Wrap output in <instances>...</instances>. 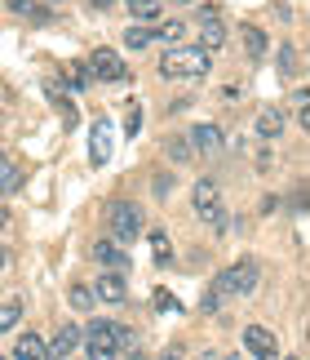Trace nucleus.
<instances>
[{"label": "nucleus", "mask_w": 310, "mask_h": 360, "mask_svg": "<svg viewBox=\"0 0 310 360\" xmlns=\"http://www.w3.org/2000/svg\"><path fill=\"white\" fill-rule=\"evenodd\" d=\"M93 302H97V298H93L89 285H72V307H76V311H89Z\"/></svg>", "instance_id": "obj_21"}, {"label": "nucleus", "mask_w": 310, "mask_h": 360, "mask_svg": "<svg viewBox=\"0 0 310 360\" xmlns=\"http://www.w3.org/2000/svg\"><path fill=\"white\" fill-rule=\"evenodd\" d=\"M200 40H204V49H217L222 40H227V27H222V18H217L213 5L200 9Z\"/></svg>", "instance_id": "obj_8"}, {"label": "nucleus", "mask_w": 310, "mask_h": 360, "mask_svg": "<svg viewBox=\"0 0 310 360\" xmlns=\"http://www.w3.org/2000/svg\"><path fill=\"white\" fill-rule=\"evenodd\" d=\"M5 5H9L13 13H32V18H45V13H40V9L32 5V0H5Z\"/></svg>", "instance_id": "obj_29"}, {"label": "nucleus", "mask_w": 310, "mask_h": 360, "mask_svg": "<svg viewBox=\"0 0 310 360\" xmlns=\"http://www.w3.org/2000/svg\"><path fill=\"white\" fill-rule=\"evenodd\" d=\"M0 271H5V249H0Z\"/></svg>", "instance_id": "obj_34"}, {"label": "nucleus", "mask_w": 310, "mask_h": 360, "mask_svg": "<svg viewBox=\"0 0 310 360\" xmlns=\"http://www.w3.org/2000/svg\"><path fill=\"white\" fill-rule=\"evenodd\" d=\"M93 298H102V302H124V298H129V285H124L120 271H102V281L93 285Z\"/></svg>", "instance_id": "obj_10"}, {"label": "nucleus", "mask_w": 310, "mask_h": 360, "mask_svg": "<svg viewBox=\"0 0 310 360\" xmlns=\"http://www.w3.org/2000/svg\"><path fill=\"white\" fill-rule=\"evenodd\" d=\"M93 258L102 262V267H116V271L129 267V254H124V249H120L116 240H97V245H93Z\"/></svg>", "instance_id": "obj_14"}, {"label": "nucleus", "mask_w": 310, "mask_h": 360, "mask_svg": "<svg viewBox=\"0 0 310 360\" xmlns=\"http://www.w3.org/2000/svg\"><path fill=\"white\" fill-rule=\"evenodd\" d=\"M76 347H80V325H62L49 342V360H67Z\"/></svg>", "instance_id": "obj_11"}, {"label": "nucleus", "mask_w": 310, "mask_h": 360, "mask_svg": "<svg viewBox=\"0 0 310 360\" xmlns=\"http://www.w3.org/2000/svg\"><path fill=\"white\" fill-rule=\"evenodd\" d=\"M257 134H262V138H279V134H284V112L266 107V112L257 116Z\"/></svg>", "instance_id": "obj_16"}, {"label": "nucleus", "mask_w": 310, "mask_h": 360, "mask_svg": "<svg viewBox=\"0 0 310 360\" xmlns=\"http://www.w3.org/2000/svg\"><path fill=\"white\" fill-rule=\"evenodd\" d=\"M244 45H248V58H262V53H266V36H262V27H244Z\"/></svg>", "instance_id": "obj_20"}, {"label": "nucleus", "mask_w": 310, "mask_h": 360, "mask_svg": "<svg viewBox=\"0 0 310 360\" xmlns=\"http://www.w3.org/2000/svg\"><path fill=\"white\" fill-rule=\"evenodd\" d=\"M292 107H297V120H302V124H310V94H306V89H297Z\"/></svg>", "instance_id": "obj_27"}, {"label": "nucleus", "mask_w": 310, "mask_h": 360, "mask_svg": "<svg viewBox=\"0 0 310 360\" xmlns=\"http://www.w3.org/2000/svg\"><path fill=\"white\" fill-rule=\"evenodd\" d=\"M191 200H195V214L204 218V223H213V227H222L227 223V214H222V196H217V183H195V191H191Z\"/></svg>", "instance_id": "obj_5"}, {"label": "nucleus", "mask_w": 310, "mask_h": 360, "mask_svg": "<svg viewBox=\"0 0 310 360\" xmlns=\"http://www.w3.org/2000/svg\"><path fill=\"white\" fill-rule=\"evenodd\" d=\"M93 5H97V9H107V5H111V0H93Z\"/></svg>", "instance_id": "obj_32"}, {"label": "nucleus", "mask_w": 310, "mask_h": 360, "mask_svg": "<svg viewBox=\"0 0 310 360\" xmlns=\"http://www.w3.org/2000/svg\"><path fill=\"white\" fill-rule=\"evenodd\" d=\"M151 40H155V32H147V27H142V22H133V27H129V32H124V45H129V49H147V45H151Z\"/></svg>", "instance_id": "obj_19"}, {"label": "nucleus", "mask_w": 310, "mask_h": 360, "mask_svg": "<svg viewBox=\"0 0 310 360\" xmlns=\"http://www.w3.org/2000/svg\"><path fill=\"white\" fill-rule=\"evenodd\" d=\"M18 321H22V302H0V334L18 329Z\"/></svg>", "instance_id": "obj_17"}, {"label": "nucleus", "mask_w": 310, "mask_h": 360, "mask_svg": "<svg viewBox=\"0 0 310 360\" xmlns=\"http://www.w3.org/2000/svg\"><path fill=\"white\" fill-rule=\"evenodd\" d=\"M116 356H137V334L124 325H116Z\"/></svg>", "instance_id": "obj_18"}, {"label": "nucleus", "mask_w": 310, "mask_h": 360, "mask_svg": "<svg viewBox=\"0 0 310 360\" xmlns=\"http://www.w3.org/2000/svg\"><path fill=\"white\" fill-rule=\"evenodd\" d=\"M164 151H168L173 160H191V143H187V138H168Z\"/></svg>", "instance_id": "obj_23"}, {"label": "nucleus", "mask_w": 310, "mask_h": 360, "mask_svg": "<svg viewBox=\"0 0 310 360\" xmlns=\"http://www.w3.org/2000/svg\"><path fill=\"white\" fill-rule=\"evenodd\" d=\"M137 129H142V107L133 103V107H129V116H124V134H133V138H137Z\"/></svg>", "instance_id": "obj_26"}, {"label": "nucleus", "mask_w": 310, "mask_h": 360, "mask_svg": "<svg viewBox=\"0 0 310 360\" xmlns=\"http://www.w3.org/2000/svg\"><path fill=\"white\" fill-rule=\"evenodd\" d=\"M9 169V156H5V151H0V174H5Z\"/></svg>", "instance_id": "obj_31"}, {"label": "nucleus", "mask_w": 310, "mask_h": 360, "mask_svg": "<svg viewBox=\"0 0 310 360\" xmlns=\"http://www.w3.org/2000/svg\"><path fill=\"white\" fill-rule=\"evenodd\" d=\"M155 307H160V311H173V316H177V311H182V302H177V298H168L164 289H160V294H155Z\"/></svg>", "instance_id": "obj_30"}, {"label": "nucleus", "mask_w": 310, "mask_h": 360, "mask_svg": "<svg viewBox=\"0 0 310 360\" xmlns=\"http://www.w3.org/2000/svg\"><path fill=\"white\" fill-rule=\"evenodd\" d=\"M107 227L116 240H137L142 236V210L133 200H111L107 205Z\"/></svg>", "instance_id": "obj_2"}, {"label": "nucleus", "mask_w": 310, "mask_h": 360, "mask_svg": "<svg viewBox=\"0 0 310 360\" xmlns=\"http://www.w3.org/2000/svg\"><path fill=\"white\" fill-rule=\"evenodd\" d=\"M191 143H195V151H204V156H217V151H222V129H217V124H195Z\"/></svg>", "instance_id": "obj_12"}, {"label": "nucleus", "mask_w": 310, "mask_h": 360, "mask_svg": "<svg viewBox=\"0 0 310 360\" xmlns=\"http://www.w3.org/2000/svg\"><path fill=\"white\" fill-rule=\"evenodd\" d=\"M177 5H191V0H177Z\"/></svg>", "instance_id": "obj_35"}, {"label": "nucleus", "mask_w": 310, "mask_h": 360, "mask_svg": "<svg viewBox=\"0 0 310 360\" xmlns=\"http://www.w3.org/2000/svg\"><path fill=\"white\" fill-rule=\"evenodd\" d=\"M5 223H9V214H5V210H0V227H5Z\"/></svg>", "instance_id": "obj_33"}, {"label": "nucleus", "mask_w": 310, "mask_h": 360, "mask_svg": "<svg viewBox=\"0 0 310 360\" xmlns=\"http://www.w3.org/2000/svg\"><path fill=\"white\" fill-rule=\"evenodd\" d=\"M155 36H160V40H168V45H177V40L187 36V27H182V22H164V27H160Z\"/></svg>", "instance_id": "obj_24"}, {"label": "nucleus", "mask_w": 310, "mask_h": 360, "mask_svg": "<svg viewBox=\"0 0 310 360\" xmlns=\"http://www.w3.org/2000/svg\"><path fill=\"white\" fill-rule=\"evenodd\" d=\"M244 352L257 360H275L279 356V338L266 325H244Z\"/></svg>", "instance_id": "obj_6"}, {"label": "nucleus", "mask_w": 310, "mask_h": 360, "mask_svg": "<svg viewBox=\"0 0 310 360\" xmlns=\"http://www.w3.org/2000/svg\"><path fill=\"white\" fill-rule=\"evenodd\" d=\"M89 72L97 80H129V67H124V58L116 49H93L89 53Z\"/></svg>", "instance_id": "obj_7"}, {"label": "nucleus", "mask_w": 310, "mask_h": 360, "mask_svg": "<svg viewBox=\"0 0 310 360\" xmlns=\"http://www.w3.org/2000/svg\"><path fill=\"white\" fill-rule=\"evenodd\" d=\"M13 356L18 360H49V342L40 334H22L18 342H13Z\"/></svg>", "instance_id": "obj_13"}, {"label": "nucleus", "mask_w": 310, "mask_h": 360, "mask_svg": "<svg viewBox=\"0 0 310 360\" xmlns=\"http://www.w3.org/2000/svg\"><path fill=\"white\" fill-rule=\"evenodd\" d=\"M213 67V49L204 45H168V53L160 58V72L168 80H200Z\"/></svg>", "instance_id": "obj_1"}, {"label": "nucleus", "mask_w": 310, "mask_h": 360, "mask_svg": "<svg viewBox=\"0 0 310 360\" xmlns=\"http://www.w3.org/2000/svg\"><path fill=\"white\" fill-rule=\"evenodd\" d=\"M252 289H257V262H235V267H227L213 281V294L217 298H231V294H252Z\"/></svg>", "instance_id": "obj_3"}, {"label": "nucleus", "mask_w": 310, "mask_h": 360, "mask_svg": "<svg viewBox=\"0 0 310 360\" xmlns=\"http://www.w3.org/2000/svg\"><path fill=\"white\" fill-rule=\"evenodd\" d=\"M80 342H84V356L93 360H111L116 356V325L111 321H93L80 329Z\"/></svg>", "instance_id": "obj_4"}, {"label": "nucleus", "mask_w": 310, "mask_h": 360, "mask_svg": "<svg viewBox=\"0 0 310 360\" xmlns=\"http://www.w3.org/2000/svg\"><path fill=\"white\" fill-rule=\"evenodd\" d=\"M129 13L133 22H155L164 13V0H129Z\"/></svg>", "instance_id": "obj_15"}, {"label": "nucleus", "mask_w": 310, "mask_h": 360, "mask_svg": "<svg viewBox=\"0 0 310 360\" xmlns=\"http://www.w3.org/2000/svg\"><path fill=\"white\" fill-rule=\"evenodd\" d=\"M151 249H155V262H168V236L164 231H151Z\"/></svg>", "instance_id": "obj_25"}, {"label": "nucleus", "mask_w": 310, "mask_h": 360, "mask_svg": "<svg viewBox=\"0 0 310 360\" xmlns=\"http://www.w3.org/2000/svg\"><path fill=\"white\" fill-rule=\"evenodd\" d=\"M279 72H284V76H292V72H297V53H292L288 45L279 49Z\"/></svg>", "instance_id": "obj_28"}, {"label": "nucleus", "mask_w": 310, "mask_h": 360, "mask_svg": "<svg viewBox=\"0 0 310 360\" xmlns=\"http://www.w3.org/2000/svg\"><path fill=\"white\" fill-rule=\"evenodd\" d=\"M67 80H72L76 89H84V85H89V80H93V72H89V63H72V67H67Z\"/></svg>", "instance_id": "obj_22"}, {"label": "nucleus", "mask_w": 310, "mask_h": 360, "mask_svg": "<svg viewBox=\"0 0 310 360\" xmlns=\"http://www.w3.org/2000/svg\"><path fill=\"white\" fill-rule=\"evenodd\" d=\"M89 160L93 165L111 160V124L107 120H93V129H89Z\"/></svg>", "instance_id": "obj_9"}]
</instances>
